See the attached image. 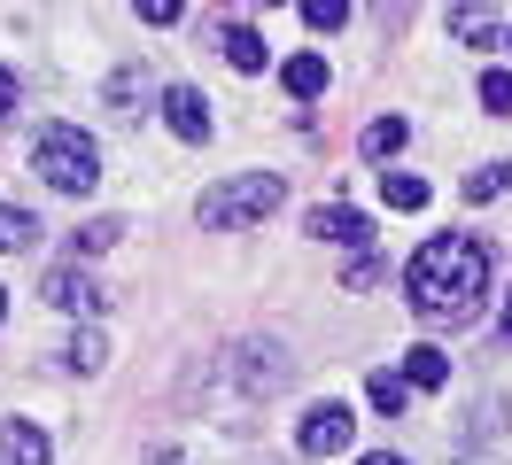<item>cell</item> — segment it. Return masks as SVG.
I'll return each mask as SVG.
<instances>
[{"instance_id": "ac0fdd59", "label": "cell", "mask_w": 512, "mask_h": 465, "mask_svg": "<svg viewBox=\"0 0 512 465\" xmlns=\"http://www.w3.org/2000/svg\"><path fill=\"white\" fill-rule=\"evenodd\" d=\"M427 194H435V186L412 179V171H388V179H381V202H388V210H427Z\"/></svg>"}, {"instance_id": "4316f807", "label": "cell", "mask_w": 512, "mask_h": 465, "mask_svg": "<svg viewBox=\"0 0 512 465\" xmlns=\"http://www.w3.org/2000/svg\"><path fill=\"white\" fill-rule=\"evenodd\" d=\"M357 465H412V458H396V450H365Z\"/></svg>"}, {"instance_id": "8fae6325", "label": "cell", "mask_w": 512, "mask_h": 465, "mask_svg": "<svg viewBox=\"0 0 512 465\" xmlns=\"http://www.w3.org/2000/svg\"><path fill=\"white\" fill-rule=\"evenodd\" d=\"M326 78H334V62H326V55H288V62H280V86H288L295 101H319Z\"/></svg>"}, {"instance_id": "7402d4cb", "label": "cell", "mask_w": 512, "mask_h": 465, "mask_svg": "<svg viewBox=\"0 0 512 465\" xmlns=\"http://www.w3.org/2000/svg\"><path fill=\"white\" fill-rule=\"evenodd\" d=\"M481 109H489V117H512V70H489V78H481Z\"/></svg>"}, {"instance_id": "484cf974", "label": "cell", "mask_w": 512, "mask_h": 465, "mask_svg": "<svg viewBox=\"0 0 512 465\" xmlns=\"http://www.w3.org/2000/svg\"><path fill=\"white\" fill-rule=\"evenodd\" d=\"M16 101H24V86H16V70L0 62V117H16Z\"/></svg>"}, {"instance_id": "e0dca14e", "label": "cell", "mask_w": 512, "mask_h": 465, "mask_svg": "<svg viewBox=\"0 0 512 465\" xmlns=\"http://www.w3.org/2000/svg\"><path fill=\"white\" fill-rule=\"evenodd\" d=\"M497 16H489V8H450V39H466V47H489V39H497Z\"/></svg>"}, {"instance_id": "2e32d148", "label": "cell", "mask_w": 512, "mask_h": 465, "mask_svg": "<svg viewBox=\"0 0 512 465\" xmlns=\"http://www.w3.org/2000/svg\"><path fill=\"white\" fill-rule=\"evenodd\" d=\"M225 62H233V70H249V78H256V70H264L272 55H264V39H256L249 24H225Z\"/></svg>"}, {"instance_id": "7a4b0ae2", "label": "cell", "mask_w": 512, "mask_h": 465, "mask_svg": "<svg viewBox=\"0 0 512 465\" xmlns=\"http://www.w3.org/2000/svg\"><path fill=\"white\" fill-rule=\"evenodd\" d=\"M32 171L55 186V194H94V186H101L94 132H78V124H39V132H32Z\"/></svg>"}, {"instance_id": "ba28073f", "label": "cell", "mask_w": 512, "mask_h": 465, "mask_svg": "<svg viewBox=\"0 0 512 465\" xmlns=\"http://www.w3.org/2000/svg\"><path fill=\"white\" fill-rule=\"evenodd\" d=\"M101 101H109V117H117V124H140V109H148V62H125V70H109Z\"/></svg>"}, {"instance_id": "d6986e66", "label": "cell", "mask_w": 512, "mask_h": 465, "mask_svg": "<svg viewBox=\"0 0 512 465\" xmlns=\"http://www.w3.org/2000/svg\"><path fill=\"white\" fill-rule=\"evenodd\" d=\"M109 365V341L86 326V334H70V349H63V372H101Z\"/></svg>"}, {"instance_id": "f546056e", "label": "cell", "mask_w": 512, "mask_h": 465, "mask_svg": "<svg viewBox=\"0 0 512 465\" xmlns=\"http://www.w3.org/2000/svg\"><path fill=\"white\" fill-rule=\"evenodd\" d=\"M0 318H8V295H0Z\"/></svg>"}, {"instance_id": "6da1fadb", "label": "cell", "mask_w": 512, "mask_h": 465, "mask_svg": "<svg viewBox=\"0 0 512 465\" xmlns=\"http://www.w3.org/2000/svg\"><path fill=\"white\" fill-rule=\"evenodd\" d=\"M404 295L427 326H466L489 295V241L474 233H435L419 241V256L404 264Z\"/></svg>"}, {"instance_id": "ffe728a7", "label": "cell", "mask_w": 512, "mask_h": 465, "mask_svg": "<svg viewBox=\"0 0 512 465\" xmlns=\"http://www.w3.org/2000/svg\"><path fill=\"white\" fill-rule=\"evenodd\" d=\"M365 396H373V411H381V419H404L412 388H404V372H373V388H365Z\"/></svg>"}, {"instance_id": "44dd1931", "label": "cell", "mask_w": 512, "mask_h": 465, "mask_svg": "<svg viewBox=\"0 0 512 465\" xmlns=\"http://www.w3.org/2000/svg\"><path fill=\"white\" fill-rule=\"evenodd\" d=\"M505 186H512V163H481V171H474L466 186H458V194H466V202H497Z\"/></svg>"}, {"instance_id": "52a82bcc", "label": "cell", "mask_w": 512, "mask_h": 465, "mask_svg": "<svg viewBox=\"0 0 512 465\" xmlns=\"http://www.w3.org/2000/svg\"><path fill=\"white\" fill-rule=\"evenodd\" d=\"M233 365H241V388H249V396L288 388V357H280V349H264V341H241V349H233Z\"/></svg>"}, {"instance_id": "5b68a950", "label": "cell", "mask_w": 512, "mask_h": 465, "mask_svg": "<svg viewBox=\"0 0 512 465\" xmlns=\"http://www.w3.org/2000/svg\"><path fill=\"white\" fill-rule=\"evenodd\" d=\"M39 295H47L55 310H70V318H86V326L101 318V287H94V272H78V264L47 272V279H39Z\"/></svg>"}, {"instance_id": "30bf717a", "label": "cell", "mask_w": 512, "mask_h": 465, "mask_svg": "<svg viewBox=\"0 0 512 465\" xmlns=\"http://www.w3.org/2000/svg\"><path fill=\"white\" fill-rule=\"evenodd\" d=\"M47 458H55L47 427H32V419H8L0 427V465H47Z\"/></svg>"}, {"instance_id": "cb8c5ba5", "label": "cell", "mask_w": 512, "mask_h": 465, "mask_svg": "<svg viewBox=\"0 0 512 465\" xmlns=\"http://www.w3.org/2000/svg\"><path fill=\"white\" fill-rule=\"evenodd\" d=\"M179 16H187L179 0H140V24H156V31H171V24H179Z\"/></svg>"}, {"instance_id": "d4e9b609", "label": "cell", "mask_w": 512, "mask_h": 465, "mask_svg": "<svg viewBox=\"0 0 512 465\" xmlns=\"http://www.w3.org/2000/svg\"><path fill=\"white\" fill-rule=\"evenodd\" d=\"M342 279H350V295H365V287L381 279V256H357V264H350V272H342Z\"/></svg>"}, {"instance_id": "9a60e30c", "label": "cell", "mask_w": 512, "mask_h": 465, "mask_svg": "<svg viewBox=\"0 0 512 465\" xmlns=\"http://www.w3.org/2000/svg\"><path fill=\"white\" fill-rule=\"evenodd\" d=\"M32 241H39V217L16 210V202H0V256H24Z\"/></svg>"}, {"instance_id": "277c9868", "label": "cell", "mask_w": 512, "mask_h": 465, "mask_svg": "<svg viewBox=\"0 0 512 465\" xmlns=\"http://www.w3.org/2000/svg\"><path fill=\"white\" fill-rule=\"evenodd\" d=\"M350 434H357L350 403H311V411L295 419V450H303V458H334V450H350Z\"/></svg>"}, {"instance_id": "5bb4252c", "label": "cell", "mask_w": 512, "mask_h": 465, "mask_svg": "<svg viewBox=\"0 0 512 465\" xmlns=\"http://www.w3.org/2000/svg\"><path fill=\"white\" fill-rule=\"evenodd\" d=\"M117 241H125V217H94V225H78V233H70V248H78V264H86V256H109Z\"/></svg>"}, {"instance_id": "83f0119b", "label": "cell", "mask_w": 512, "mask_h": 465, "mask_svg": "<svg viewBox=\"0 0 512 465\" xmlns=\"http://www.w3.org/2000/svg\"><path fill=\"white\" fill-rule=\"evenodd\" d=\"M505 341H512V303H505Z\"/></svg>"}, {"instance_id": "f1b7e54d", "label": "cell", "mask_w": 512, "mask_h": 465, "mask_svg": "<svg viewBox=\"0 0 512 465\" xmlns=\"http://www.w3.org/2000/svg\"><path fill=\"white\" fill-rule=\"evenodd\" d=\"M505 55H512V24H505Z\"/></svg>"}, {"instance_id": "9c48e42d", "label": "cell", "mask_w": 512, "mask_h": 465, "mask_svg": "<svg viewBox=\"0 0 512 465\" xmlns=\"http://www.w3.org/2000/svg\"><path fill=\"white\" fill-rule=\"evenodd\" d=\"M163 117H171V132H179V140H194V148L210 140V101H202L194 86H163Z\"/></svg>"}, {"instance_id": "3957f363", "label": "cell", "mask_w": 512, "mask_h": 465, "mask_svg": "<svg viewBox=\"0 0 512 465\" xmlns=\"http://www.w3.org/2000/svg\"><path fill=\"white\" fill-rule=\"evenodd\" d=\"M288 202V179H272V171H241V179L210 186L202 202H194V225L202 233H241V225H256V217H272Z\"/></svg>"}, {"instance_id": "4fadbf2b", "label": "cell", "mask_w": 512, "mask_h": 465, "mask_svg": "<svg viewBox=\"0 0 512 465\" xmlns=\"http://www.w3.org/2000/svg\"><path fill=\"white\" fill-rule=\"evenodd\" d=\"M404 140H412V117H373V124H365V140H357V148L373 155V163H388V155H404Z\"/></svg>"}, {"instance_id": "7c38bea8", "label": "cell", "mask_w": 512, "mask_h": 465, "mask_svg": "<svg viewBox=\"0 0 512 465\" xmlns=\"http://www.w3.org/2000/svg\"><path fill=\"white\" fill-rule=\"evenodd\" d=\"M443 380H450V357L435 349V341L404 349V388H443Z\"/></svg>"}, {"instance_id": "8992f818", "label": "cell", "mask_w": 512, "mask_h": 465, "mask_svg": "<svg viewBox=\"0 0 512 465\" xmlns=\"http://www.w3.org/2000/svg\"><path fill=\"white\" fill-rule=\"evenodd\" d=\"M311 241L365 248V241H373V217H365V210H350V202H319V210H311Z\"/></svg>"}, {"instance_id": "603a6c76", "label": "cell", "mask_w": 512, "mask_h": 465, "mask_svg": "<svg viewBox=\"0 0 512 465\" xmlns=\"http://www.w3.org/2000/svg\"><path fill=\"white\" fill-rule=\"evenodd\" d=\"M303 24H311V31H342V24H350V8H342V0H303Z\"/></svg>"}]
</instances>
